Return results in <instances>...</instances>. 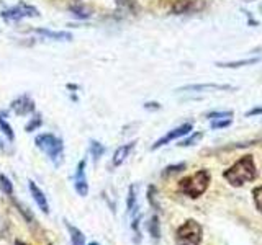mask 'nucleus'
<instances>
[{"instance_id": "obj_1", "label": "nucleus", "mask_w": 262, "mask_h": 245, "mask_svg": "<svg viewBox=\"0 0 262 245\" xmlns=\"http://www.w3.org/2000/svg\"><path fill=\"white\" fill-rule=\"evenodd\" d=\"M256 177H257V168L256 163H254L252 155H243L239 160L233 163L223 174V178L231 186H243L244 183L256 180Z\"/></svg>"}, {"instance_id": "obj_2", "label": "nucleus", "mask_w": 262, "mask_h": 245, "mask_svg": "<svg viewBox=\"0 0 262 245\" xmlns=\"http://www.w3.org/2000/svg\"><path fill=\"white\" fill-rule=\"evenodd\" d=\"M210 182H211V175L208 170H199L195 172L193 175H188L185 178H182L179 182V191L184 193L188 198H199L202 196L205 191L208 190L210 186Z\"/></svg>"}, {"instance_id": "obj_3", "label": "nucleus", "mask_w": 262, "mask_h": 245, "mask_svg": "<svg viewBox=\"0 0 262 245\" xmlns=\"http://www.w3.org/2000/svg\"><path fill=\"white\" fill-rule=\"evenodd\" d=\"M35 144L39 151H43L49 160H51L56 167H59L64 159V142L62 139L51 133H43L35 137Z\"/></svg>"}, {"instance_id": "obj_4", "label": "nucleus", "mask_w": 262, "mask_h": 245, "mask_svg": "<svg viewBox=\"0 0 262 245\" xmlns=\"http://www.w3.org/2000/svg\"><path fill=\"white\" fill-rule=\"evenodd\" d=\"M202 239H203V229L195 219H187L176 232L177 245H200Z\"/></svg>"}, {"instance_id": "obj_5", "label": "nucleus", "mask_w": 262, "mask_h": 245, "mask_svg": "<svg viewBox=\"0 0 262 245\" xmlns=\"http://www.w3.org/2000/svg\"><path fill=\"white\" fill-rule=\"evenodd\" d=\"M2 18L5 21H18L23 18H33V16H39V12L36 7H33L27 2H18L15 7L2 10Z\"/></svg>"}, {"instance_id": "obj_6", "label": "nucleus", "mask_w": 262, "mask_h": 245, "mask_svg": "<svg viewBox=\"0 0 262 245\" xmlns=\"http://www.w3.org/2000/svg\"><path fill=\"white\" fill-rule=\"evenodd\" d=\"M192 129H193V125H192V122H184V125H180V126L174 128L172 131H169V133H167L166 136H162L161 139H158V141H156V142L152 144L151 149H152V151H158V149H161V147L167 145L169 142L176 141V139L187 136Z\"/></svg>"}, {"instance_id": "obj_7", "label": "nucleus", "mask_w": 262, "mask_h": 245, "mask_svg": "<svg viewBox=\"0 0 262 245\" xmlns=\"http://www.w3.org/2000/svg\"><path fill=\"white\" fill-rule=\"evenodd\" d=\"M74 190L77 191L79 196L85 198L89 194V183L85 177V160H80L76 167V174H74Z\"/></svg>"}, {"instance_id": "obj_8", "label": "nucleus", "mask_w": 262, "mask_h": 245, "mask_svg": "<svg viewBox=\"0 0 262 245\" xmlns=\"http://www.w3.org/2000/svg\"><path fill=\"white\" fill-rule=\"evenodd\" d=\"M10 110L15 114H18V116H27V114H31L35 111V102L31 100V96L28 93H25L12 102Z\"/></svg>"}, {"instance_id": "obj_9", "label": "nucleus", "mask_w": 262, "mask_h": 245, "mask_svg": "<svg viewBox=\"0 0 262 245\" xmlns=\"http://www.w3.org/2000/svg\"><path fill=\"white\" fill-rule=\"evenodd\" d=\"M236 90L233 85H218V84H199V85H185L177 88V92H233Z\"/></svg>"}, {"instance_id": "obj_10", "label": "nucleus", "mask_w": 262, "mask_h": 245, "mask_svg": "<svg viewBox=\"0 0 262 245\" xmlns=\"http://www.w3.org/2000/svg\"><path fill=\"white\" fill-rule=\"evenodd\" d=\"M28 190H30L31 198L35 200L36 206L41 209V212L48 214V212H49V203H48V198H46V194L43 193V190H41V188L35 182H33V180H30V182H28Z\"/></svg>"}, {"instance_id": "obj_11", "label": "nucleus", "mask_w": 262, "mask_h": 245, "mask_svg": "<svg viewBox=\"0 0 262 245\" xmlns=\"http://www.w3.org/2000/svg\"><path fill=\"white\" fill-rule=\"evenodd\" d=\"M135 145H136V141H131L128 144H123L120 145L117 151H115L113 154V159H112V167L113 168H118L123 162H125L128 159V155L131 154V151L135 149Z\"/></svg>"}, {"instance_id": "obj_12", "label": "nucleus", "mask_w": 262, "mask_h": 245, "mask_svg": "<svg viewBox=\"0 0 262 245\" xmlns=\"http://www.w3.org/2000/svg\"><path fill=\"white\" fill-rule=\"evenodd\" d=\"M35 33L45 36L48 39H54V41H71L72 35L69 31H51V30H45V28H38L35 30Z\"/></svg>"}, {"instance_id": "obj_13", "label": "nucleus", "mask_w": 262, "mask_h": 245, "mask_svg": "<svg viewBox=\"0 0 262 245\" xmlns=\"http://www.w3.org/2000/svg\"><path fill=\"white\" fill-rule=\"evenodd\" d=\"M138 211V186L133 183L128 188V196H126V212L129 216H133Z\"/></svg>"}, {"instance_id": "obj_14", "label": "nucleus", "mask_w": 262, "mask_h": 245, "mask_svg": "<svg viewBox=\"0 0 262 245\" xmlns=\"http://www.w3.org/2000/svg\"><path fill=\"white\" fill-rule=\"evenodd\" d=\"M66 229H68V232L71 235V243L72 245H85V235L79 227L72 226L71 223L66 220Z\"/></svg>"}, {"instance_id": "obj_15", "label": "nucleus", "mask_w": 262, "mask_h": 245, "mask_svg": "<svg viewBox=\"0 0 262 245\" xmlns=\"http://www.w3.org/2000/svg\"><path fill=\"white\" fill-rule=\"evenodd\" d=\"M147 232H149L151 239L154 242H159L161 240V223H159V216L158 214H152L149 223H147Z\"/></svg>"}, {"instance_id": "obj_16", "label": "nucleus", "mask_w": 262, "mask_h": 245, "mask_svg": "<svg viewBox=\"0 0 262 245\" xmlns=\"http://www.w3.org/2000/svg\"><path fill=\"white\" fill-rule=\"evenodd\" d=\"M260 61V57H251V59H243V61H234V62H218V67H226V69H236V67H244V65H252Z\"/></svg>"}, {"instance_id": "obj_17", "label": "nucleus", "mask_w": 262, "mask_h": 245, "mask_svg": "<svg viewBox=\"0 0 262 245\" xmlns=\"http://www.w3.org/2000/svg\"><path fill=\"white\" fill-rule=\"evenodd\" d=\"M0 190H2L8 198H12V200L15 198V190H13L12 180L5 175H2V174H0Z\"/></svg>"}, {"instance_id": "obj_18", "label": "nucleus", "mask_w": 262, "mask_h": 245, "mask_svg": "<svg viewBox=\"0 0 262 245\" xmlns=\"http://www.w3.org/2000/svg\"><path fill=\"white\" fill-rule=\"evenodd\" d=\"M89 151H90V155H92V157H94V160L97 162V160L100 159L102 155L105 154V145H103V144H100L98 141H90Z\"/></svg>"}, {"instance_id": "obj_19", "label": "nucleus", "mask_w": 262, "mask_h": 245, "mask_svg": "<svg viewBox=\"0 0 262 245\" xmlns=\"http://www.w3.org/2000/svg\"><path fill=\"white\" fill-rule=\"evenodd\" d=\"M141 212L136 211L133 214V223H131V229H133V234H135V242L139 243L141 242V231H139V220H141Z\"/></svg>"}, {"instance_id": "obj_20", "label": "nucleus", "mask_w": 262, "mask_h": 245, "mask_svg": "<svg viewBox=\"0 0 262 245\" xmlns=\"http://www.w3.org/2000/svg\"><path fill=\"white\" fill-rule=\"evenodd\" d=\"M147 201H149L152 209L161 211V206H159V203H158V190H156V186H152V185L147 188Z\"/></svg>"}, {"instance_id": "obj_21", "label": "nucleus", "mask_w": 262, "mask_h": 245, "mask_svg": "<svg viewBox=\"0 0 262 245\" xmlns=\"http://www.w3.org/2000/svg\"><path fill=\"white\" fill-rule=\"evenodd\" d=\"M0 129H2V133L8 137V141H13L15 139V133H13V129H12V126L8 125V122L4 119V116H2V111H0Z\"/></svg>"}, {"instance_id": "obj_22", "label": "nucleus", "mask_w": 262, "mask_h": 245, "mask_svg": "<svg viewBox=\"0 0 262 245\" xmlns=\"http://www.w3.org/2000/svg\"><path fill=\"white\" fill-rule=\"evenodd\" d=\"M41 125H43V119H41V114L36 113L35 116H33V118L30 119L28 125L25 126V129H27V133H33V131H36Z\"/></svg>"}, {"instance_id": "obj_23", "label": "nucleus", "mask_w": 262, "mask_h": 245, "mask_svg": "<svg viewBox=\"0 0 262 245\" xmlns=\"http://www.w3.org/2000/svg\"><path fill=\"white\" fill-rule=\"evenodd\" d=\"M210 121H221V119H233V111H215L208 114Z\"/></svg>"}, {"instance_id": "obj_24", "label": "nucleus", "mask_w": 262, "mask_h": 245, "mask_svg": "<svg viewBox=\"0 0 262 245\" xmlns=\"http://www.w3.org/2000/svg\"><path fill=\"white\" fill-rule=\"evenodd\" d=\"M252 198H254V204H256V208L262 212V185L256 186L252 190Z\"/></svg>"}, {"instance_id": "obj_25", "label": "nucleus", "mask_w": 262, "mask_h": 245, "mask_svg": "<svg viewBox=\"0 0 262 245\" xmlns=\"http://www.w3.org/2000/svg\"><path fill=\"white\" fill-rule=\"evenodd\" d=\"M185 163H177V165H169V167H166L164 168V172H162V177H167V175H172V174H177V172H182V170H185Z\"/></svg>"}, {"instance_id": "obj_26", "label": "nucleus", "mask_w": 262, "mask_h": 245, "mask_svg": "<svg viewBox=\"0 0 262 245\" xmlns=\"http://www.w3.org/2000/svg\"><path fill=\"white\" fill-rule=\"evenodd\" d=\"M202 136H203L202 133H193V134H192L190 137L184 139V141L180 142L179 145H180V147H188V145H193L195 142H199V141H200V139H202Z\"/></svg>"}, {"instance_id": "obj_27", "label": "nucleus", "mask_w": 262, "mask_h": 245, "mask_svg": "<svg viewBox=\"0 0 262 245\" xmlns=\"http://www.w3.org/2000/svg\"><path fill=\"white\" fill-rule=\"evenodd\" d=\"M233 122V119H221V121H211V128L213 129H221V128H228Z\"/></svg>"}, {"instance_id": "obj_28", "label": "nucleus", "mask_w": 262, "mask_h": 245, "mask_svg": "<svg viewBox=\"0 0 262 245\" xmlns=\"http://www.w3.org/2000/svg\"><path fill=\"white\" fill-rule=\"evenodd\" d=\"M144 108H146V110H159V108H161V105H159V103H146V105H144Z\"/></svg>"}, {"instance_id": "obj_29", "label": "nucleus", "mask_w": 262, "mask_h": 245, "mask_svg": "<svg viewBox=\"0 0 262 245\" xmlns=\"http://www.w3.org/2000/svg\"><path fill=\"white\" fill-rule=\"evenodd\" d=\"M254 114H262V108H254L246 113V116H254Z\"/></svg>"}, {"instance_id": "obj_30", "label": "nucleus", "mask_w": 262, "mask_h": 245, "mask_svg": "<svg viewBox=\"0 0 262 245\" xmlns=\"http://www.w3.org/2000/svg\"><path fill=\"white\" fill-rule=\"evenodd\" d=\"M0 151H5V142L2 141V137H0Z\"/></svg>"}, {"instance_id": "obj_31", "label": "nucleus", "mask_w": 262, "mask_h": 245, "mask_svg": "<svg viewBox=\"0 0 262 245\" xmlns=\"http://www.w3.org/2000/svg\"><path fill=\"white\" fill-rule=\"evenodd\" d=\"M15 245H28V243H27V242H23V240H20V239H18V240H15Z\"/></svg>"}, {"instance_id": "obj_32", "label": "nucleus", "mask_w": 262, "mask_h": 245, "mask_svg": "<svg viewBox=\"0 0 262 245\" xmlns=\"http://www.w3.org/2000/svg\"><path fill=\"white\" fill-rule=\"evenodd\" d=\"M87 245H100V243H97V242H90V243H87Z\"/></svg>"}, {"instance_id": "obj_33", "label": "nucleus", "mask_w": 262, "mask_h": 245, "mask_svg": "<svg viewBox=\"0 0 262 245\" xmlns=\"http://www.w3.org/2000/svg\"><path fill=\"white\" fill-rule=\"evenodd\" d=\"M48 245H53V243H48Z\"/></svg>"}]
</instances>
